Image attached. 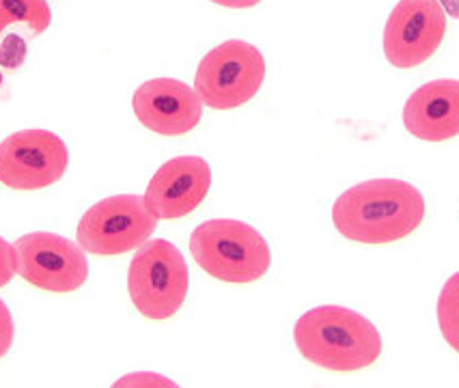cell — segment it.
<instances>
[{
    "label": "cell",
    "instance_id": "cell-16",
    "mask_svg": "<svg viewBox=\"0 0 459 388\" xmlns=\"http://www.w3.org/2000/svg\"><path fill=\"white\" fill-rule=\"evenodd\" d=\"M18 274V259H15V246L0 236V289L7 287Z\"/></svg>",
    "mask_w": 459,
    "mask_h": 388
},
{
    "label": "cell",
    "instance_id": "cell-6",
    "mask_svg": "<svg viewBox=\"0 0 459 388\" xmlns=\"http://www.w3.org/2000/svg\"><path fill=\"white\" fill-rule=\"evenodd\" d=\"M158 222V216L145 203V196H106L80 218L76 242L87 254L119 257L152 240Z\"/></svg>",
    "mask_w": 459,
    "mask_h": 388
},
{
    "label": "cell",
    "instance_id": "cell-9",
    "mask_svg": "<svg viewBox=\"0 0 459 388\" xmlns=\"http://www.w3.org/2000/svg\"><path fill=\"white\" fill-rule=\"evenodd\" d=\"M446 13L440 0H399L384 26V56L397 69H414L442 46Z\"/></svg>",
    "mask_w": 459,
    "mask_h": 388
},
{
    "label": "cell",
    "instance_id": "cell-5",
    "mask_svg": "<svg viewBox=\"0 0 459 388\" xmlns=\"http://www.w3.org/2000/svg\"><path fill=\"white\" fill-rule=\"evenodd\" d=\"M265 81V58L257 46L229 39L201 58L195 91L212 110H233L248 104Z\"/></svg>",
    "mask_w": 459,
    "mask_h": 388
},
{
    "label": "cell",
    "instance_id": "cell-8",
    "mask_svg": "<svg viewBox=\"0 0 459 388\" xmlns=\"http://www.w3.org/2000/svg\"><path fill=\"white\" fill-rule=\"evenodd\" d=\"M15 246L18 276L48 294H72L87 283L89 259L78 242L50 231H33Z\"/></svg>",
    "mask_w": 459,
    "mask_h": 388
},
{
    "label": "cell",
    "instance_id": "cell-18",
    "mask_svg": "<svg viewBox=\"0 0 459 388\" xmlns=\"http://www.w3.org/2000/svg\"><path fill=\"white\" fill-rule=\"evenodd\" d=\"M210 3L218 4V7H227V9H250V7H257L261 0H210Z\"/></svg>",
    "mask_w": 459,
    "mask_h": 388
},
{
    "label": "cell",
    "instance_id": "cell-3",
    "mask_svg": "<svg viewBox=\"0 0 459 388\" xmlns=\"http://www.w3.org/2000/svg\"><path fill=\"white\" fill-rule=\"evenodd\" d=\"M190 254L203 272L231 285L255 283L272 265L265 237L233 218H213L196 227L190 236Z\"/></svg>",
    "mask_w": 459,
    "mask_h": 388
},
{
    "label": "cell",
    "instance_id": "cell-15",
    "mask_svg": "<svg viewBox=\"0 0 459 388\" xmlns=\"http://www.w3.org/2000/svg\"><path fill=\"white\" fill-rule=\"evenodd\" d=\"M26 58V41L18 35H9L7 39L0 44V67L15 72Z\"/></svg>",
    "mask_w": 459,
    "mask_h": 388
},
{
    "label": "cell",
    "instance_id": "cell-14",
    "mask_svg": "<svg viewBox=\"0 0 459 388\" xmlns=\"http://www.w3.org/2000/svg\"><path fill=\"white\" fill-rule=\"evenodd\" d=\"M437 326L453 352L459 354V272H455L442 287L437 296Z\"/></svg>",
    "mask_w": 459,
    "mask_h": 388
},
{
    "label": "cell",
    "instance_id": "cell-12",
    "mask_svg": "<svg viewBox=\"0 0 459 388\" xmlns=\"http://www.w3.org/2000/svg\"><path fill=\"white\" fill-rule=\"evenodd\" d=\"M403 127L425 142L459 136V81L440 78L416 89L403 106Z\"/></svg>",
    "mask_w": 459,
    "mask_h": 388
},
{
    "label": "cell",
    "instance_id": "cell-17",
    "mask_svg": "<svg viewBox=\"0 0 459 388\" xmlns=\"http://www.w3.org/2000/svg\"><path fill=\"white\" fill-rule=\"evenodd\" d=\"M15 339V323H13V315L9 311V306L4 305V300L0 297V358L9 354Z\"/></svg>",
    "mask_w": 459,
    "mask_h": 388
},
{
    "label": "cell",
    "instance_id": "cell-20",
    "mask_svg": "<svg viewBox=\"0 0 459 388\" xmlns=\"http://www.w3.org/2000/svg\"><path fill=\"white\" fill-rule=\"evenodd\" d=\"M0 84H3V76H0Z\"/></svg>",
    "mask_w": 459,
    "mask_h": 388
},
{
    "label": "cell",
    "instance_id": "cell-2",
    "mask_svg": "<svg viewBox=\"0 0 459 388\" xmlns=\"http://www.w3.org/2000/svg\"><path fill=\"white\" fill-rule=\"evenodd\" d=\"M293 343L304 360L336 374L367 369L382 354V334L373 322L336 305L304 313L293 326Z\"/></svg>",
    "mask_w": 459,
    "mask_h": 388
},
{
    "label": "cell",
    "instance_id": "cell-10",
    "mask_svg": "<svg viewBox=\"0 0 459 388\" xmlns=\"http://www.w3.org/2000/svg\"><path fill=\"white\" fill-rule=\"evenodd\" d=\"M138 124L160 136H184L199 125L203 102L192 87L178 78H153L132 95Z\"/></svg>",
    "mask_w": 459,
    "mask_h": 388
},
{
    "label": "cell",
    "instance_id": "cell-4",
    "mask_svg": "<svg viewBox=\"0 0 459 388\" xmlns=\"http://www.w3.org/2000/svg\"><path fill=\"white\" fill-rule=\"evenodd\" d=\"M188 287V263L173 242L147 240L136 248L127 270V294L143 317L164 322L178 315Z\"/></svg>",
    "mask_w": 459,
    "mask_h": 388
},
{
    "label": "cell",
    "instance_id": "cell-13",
    "mask_svg": "<svg viewBox=\"0 0 459 388\" xmlns=\"http://www.w3.org/2000/svg\"><path fill=\"white\" fill-rule=\"evenodd\" d=\"M12 24H26L30 33L44 35L52 24L48 0H0V33Z\"/></svg>",
    "mask_w": 459,
    "mask_h": 388
},
{
    "label": "cell",
    "instance_id": "cell-11",
    "mask_svg": "<svg viewBox=\"0 0 459 388\" xmlns=\"http://www.w3.org/2000/svg\"><path fill=\"white\" fill-rule=\"evenodd\" d=\"M212 188V168L201 156H179L153 173L145 203L158 220H179L199 207Z\"/></svg>",
    "mask_w": 459,
    "mask_h": 388
},
{
    "label": "cell",
    "instance_id": "cell-19",
    "mask_svg": "<svg viewBox=\"0 0 459 388\" xmlns=\"http://www.w3.org/2000/svg\"><path fill=\"white\" fill-rule=\"evenodd\" d=\"M445 13H451L453 18L459 20V0H440Z\"/></svg>",
    "mask_w": 459,
    "mask_h": 388
},
{
    "label": "cell",
    "instance_id": "cell-7",
    "mask_svg": "<svg viewBox=\"0 0 459 388\" xmlns=\"http://www.w3.org/2000/svg\"><path fill=\"white\" fill-rule=\"evenodd\" d=\"M69 167L65 141L44 127L13 132L0 142V184L18 193L55 185Z\"/></svg>",
    "mask_w": 459,
    "mask_h": 388
},
{
    "label": "cell",
    "instance_id": "cell-1",
    "mask_svg": "<svg viewBox=\"0 0 459 388\" xmlns=\"http://www.w3.org/2000/svg\"><path fill=\"white\" fill-rule=\"evenodd\" d=\"M425 196L403 179H369L351 185L333 205V225L359 244L399 242L423 225Z\"/></svg>",
    "mask_w": 459,
    "mask_h": 388
}]
</instances>
